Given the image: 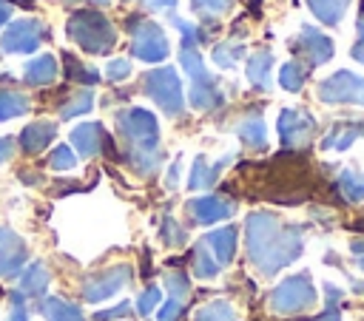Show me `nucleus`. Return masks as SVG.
<instances>
[{"label": "nucleus", "instance_id": "obj_29", "mask_svg": "<svg viewBox=\"0 0 364 321\" xmlns=\"http://www.w3.org/2000/svg\"><path fill=\"white\" fill-rule=\"evenodd\" d=\"M139 3H145L154 11H165V9H173L176 6V0H139Z\"/></svg>", "mask_w": 364, "mask_h": 321}, {"label": "nucleus", "instance_id": "obj_19", "mask_svg": "<svg viewBox=\"0 0 364 321\" xmlns=\"http://www.w3.org/2000/svg\"><path fill=\"white\" fill-rule=\"evenodd\" d=\"M191 210L196 213L199 222H213V219H222V216L230 213V207L225 202H219V199H199V202L191 205Z\"/></svg>", "mask_w": 364, "mask_h": 321}, {"label": "nucleus", "instance_id": "obj_8", "mask_svg": "<svg viewBox=\"0 0 364 321\" xmlns=\"http://www.w3.org/2000/svg\"><path fill=\"white\" fill-rule=\"evenodd\" d=\"M313 116L310 114H304V111H299V108H287V111H282V116H279V134H282V139L287 142V145H301V142H307L310 139V134H313Z\"/></svg>", "mask_w": 364, "mask_h": 321}, {"label": "nucleus", "instance_id": "obj_20", "mask_svg": "<svg viewBox=\"0 0 364 321\" xmlns=\"http://www.w3.org/2000/svg\"><path fill=\"white\" fill-rule=\"evenodd\" d=\"M28 111V99L17 91H0V119H9V116H20Z\"/></svg>", "mask_w": 364, "mask_h": 321}, {"label": "nucleus", "instance_id": "obj_24", "mask_svg": "<svg viewBox=\"0 0 364 321\" xmlns=\"http://www.w3.org/2000/svg\"><path fill=\"white\" fill-rule=\"evenodd\" d=\"M239 136H242L250 148L264 145V122H262V119H245V122L239 125Z\"/></svg>", "mask_w": 364, "mask_h": 321}, {"label": "nucleus", "instance_id": "obj_25", "mask_svg": "<svg viewBox=\"0 0 364 321\" xmlns=\"http://www.w3.org/2000/svg\"><path fill=\"white\" fill-rule=\"evenodd\" d=\"M128 74H131V62H128L125 57L108 60V65H105V80H111V82H119V80H125Z\"/></svg>", "mask_w": 364, "mask_h": 321}, {"label": "nucleus", "instance_id": "obj_10", "mask_svg": "<svg viewBox=\"0 0 364 321\" xmlns=\"http://www.w3.org/2000/svg\"><path fill=\"white\" fill-rule=\"evenodd\" d=\"M23 74H26V82H31V85H46V82H51V80L57 77V60H54V54H40V57H34L31 62H26Z\"/></svg>", "mask_w": 364, "mask_h": 321}, {"label": "nucleus", "instance_id": "obj_13", "mask_svg": "<svg viewBox=\"0 0 364 321\" xmlns=\"http://www.w3.org/2000/svg\"><path fill=\"white\" fill-rule=\"evenodd\" d=\"M270 65H273V54L270 51H259V54H253L247 60V77L262 91L270 88Z\"/></svg>", "mask_w": 364, "mask_h": 321}, {"label": "nucleus", "instance_id": "obj_28", "mask_svg": "<svg viewBox=\"0 0 364 321\" xmlns=\"http://www.w3.org/2000/svg\"><path fill=\"white\" fill-rule=\"evenodd\" d=\"M51 165H54V168H63V170H65V168H71V165H74L71 151H68V148H57V151H54V156H51Z\"/></svg>", "mask_w": 364, "mask_h": 321}, {"label": "nucleus", "instance_id": "obj_12", "mask_svg": "<svg viewBox=\"0 0 364 321\" xmlns=\"http://www.w3.org/2000/svg\"><path fill=\"white\" fill-rule=\"evenodd\" d=\"M71 139H74V145L80 148V153H82V156H88V153H94V151H97V145H102L108 136H105V131H102V125H100V122H85V125L74 128Z\"/></svg>", "mask_w": 364, "mask_h": 321}, {"label": "nucleus", "instance_id": "obj_23", "mask_svg": "<svg viewBox=\"0 0 364 321\" xmlns=\"http://www.w3.org/2000/svg\"><path fill=\"white\" fill-rule=\"evenodd\" d=\"M208 244L213 247V256H219V264H225L230 259V250H233V230L210 233L208 236Z\"/></svg>", "mask_w": 364, "mask_h": 321}, {"label": "nucleus", "instance_id": "obj_31", "mask_svg": "<svg viewBox=\"0 0 364 321\" xmlns=\"http://www.w3.org/2000/svg\"><path fill=\"white\" fill-rule=\"evenodd\" d=\"M11 145H14L11 139H0V162H3V159H9V153H11Z\"/></svg>", "mask_w": 364, "mask_h": 321}, {"label": "nucleus", "instance_id": "obj_21", "mask_svg": "<svg viewBox=\"0 0 364 321\" xmlns=\"http://www.w3.org/2000/svg\"><path fill=\"white\" fill-rule=\"evenodd\" d=\"M63 65H65V74H68L71 80H80V82H97V80H100V74H97L94 68L82 65L74 54H63Z\"/></svg>", "mask_w": 364, "mask_h": 321}, {"label": "nucleus", "instance_id": "obj_4", "mask_svg": "<svg viewBox=\"0 0 364 321\" xmlns=\"http://www.w3.org/2000/svg\"><path fill=\"white\" fill-rule=\"evenodd\" d=\"M145 94L171 116L182 114V85L171 65H162L145 77Z\"/></svg>", "mask_w": 364, "mask_h": 321}, {"label": "nucleus", "instance_id": "obj_27", "mask_svg": "<svg viewBox=\"0 0 364 321\" xmlns=\"http://www.w3.org/2000/svg\"><path fill=\"white\" fill-rule=\"evenodd\" d=\"M355 28H358V40L353 45V57L364 65V3H361V11H358V20H355Z\"/></svg>", "mask_w": 364, "mask_h": 321}, {"label": "nucleus", "instance_id": "obj_30", "mask_svg": "<svg viewBox=\"0 0 364 321\" xmlns=\"http://www.w3.org/2000/svg\"><path fill=\"white\" fill-rule=\"evenodd\" d=\"M9 17H11V6H9V0H0V26H3Z\"/></svg>", "mask_w": 364, "mask_h": 321}, {"label": "nucleus", "instance_id": "obj_15", "mask_svg": "<svg viewBox=\"0 0 364 321\" xmlns=\"http://www.w3.org/2000/svg\"><path fill=\"white\" fill-rule=\"evenodd\" d=\"M54 134H57L54 122H34L23 131V145H26V151H40L43 145H48L54 139Z\"/></svg>", "mask_w": 364, "mask_h": 321}, {"label": "nucleus", "instance_id": "obj_7", "mask_svg": "<svg viewBox=\"0 0 364 321\" xmlns=\"http://www.w3.org/2000/svg\"><path fill=\"white\" fill-rule=\"evenodd\" d=\"M293 51L301 54V57L307 60V65L313 68V65L327 62V60L333 57L336 45H333V40H330L327 34H321V31H316V28H301V31L296 34V40H293Z\"/></svg>", "mask_w": 364, "mask_h": 321}, {"label": "nucleus", "instance_id": "obj_17", "mask_svg": "<svg viewBox=\"0 0 364 321\" xmlns=\"http://www.w3.org/2000/svg\"><path fill=\"white\" fill-rule=\"evenodd\" d=\"M304 80H307V65L299 62V60H287L282 65V71H279V82L287 91H299L304 85Z\"/></svg>", "mask_w": 364, "mask_h": 321}, {"label": "nucleus", "instance_id": "obj_26", "mask_svg": "<svg viewBox=\"0 0 364 321\" xmlns=\"http://www.w3.org/2000/svg\"><path fill=\"white\" fill-rule=\"evenodd\" d=\"M88 108H91V94H88V91H82V94L71 97V105H65V108H63V119H71L74 114H85Z\"/></svg>", "mask_w": 364, "mask_h": 321}, {"label": "nucleus", "instance_id": "obj_1", "mask_svg": "<svg viewBox=\"0 0 364 321\" xmlns=\"http://www.w3.org/2000/svg\"><path fill=\"white\" fill-rule=\"evenodd\" d=\"M173 26L182 31V48H179V60H182V68L188 71L191 77V102L193 108L205 111V108H213L222 102V94H219V85L216 80L205 71L202 65V54H199V40H202V31L193 28L191 23L173 17Z\"/></svg>", "mask_w": 364, "mask_h": 321}, {"label": "nucleus", "instance_id": "obj_6", "mask_svg": "<svg viewBox=\"0 0 364 321\" xmlns=\"http://www.w3.org/2000/svg\"><path fill=\"white\" fill-rule=\"evenodd\" d=\"M318 99L324 102H358L364 105V77L350 71H336L333 77L318 82Z\"/></svg>", "mask_w": 364, "mask_h": 321}, {"label": "nucleus", "instance_id": "obj_9", "mask_svg": "<svg viewBox=\"0 0 364 321\" xmlns=\"http://www.w3.org/2000/svg\"><path fill=\"white\" fill-rule=\"evenodd\" d=\"M273 301H276V307H284V310L304 307V304L313 301V287H310V281H304V278H290V281H284V284L276 290Z\"/></svg>", "mask_w": 364, "mask_h": 321}, {"label": "nucleus", "instance_id": "obj_18", "mask_svg": "<svg viewBox=\"0 0 364 321\" xmlns=\"http://www.w3.org/2000/svg\"><path fill=\"white\" fill-rule=\"evenodd\" d=\"M242 54H245V48L236 43V40H225V43H216L213 45V62L219 65V68H233L239 60H242Z\"/></svg>", "mask_w": 364, "mask_h": 321}, {"label": "nucleus", "instance_id": "obj_2", "mask_svg": "<svg viewBox=\"0 0 364 321\" xmlns=\"http://www.w3.org/2000/svg\"><path fill=\"white\" fill-rule=\"evenodd\" d=\"M68 37L85 51V54H108L117 43V31L111 20L97 9H80L68 17Z\"/></svg>", "mask_w": 364, "mask_h": 321}, {"label": "nucleus", "instance_id": "obj_14", "mask_svg": "<svg viewBox=\"0 0 364 321\" xmlns=\"http://www.w3.org/2000/svg\"><path fill=\"white\" fill-rule=\"evenodd\" d=\"M307 6H310V11H313L321 23L336 26V23H341V17H344L350 0H307Z\"/></svg>", "mask_w": 364, "mask_h": 321}, {"label": "nucleus", "instance_id": "obj_22", "mask_svg": "<svg viewBox=\"0 0 364 321\" xmlns=\"http://www.w3.org/2000/svg\"><path fill=\"white\" fill-rule=\"evenodd\" d=\"M230 3H233V0H191V9H193L196 17L213 20V17L225 14V11L230 9Z\"/></svg>", "mask_w": 364, "mask_h": 321}, {"label": "nucleus", "instance_id": "obj_16", "mask_svg": "<svg viewBox=\"0 0 364 321\" xmlns=\"http://www.w3.org/2000/svg\"><path fill=\"white\" fill-rule=\"evenodd\" d=\"M119 278H128V270H122V267H117V270H108L105 276L94 278V281L85 287V295H88V298H100V295H108V293H114V290L122 284Z\"/></svg>", "mask_w": 364, "mask_h": 321}, {"label": "nucleus", "instance_id": "obj_3", "mask_svg": "<svg viewBox=\"0 0 364 321\" xmlns=\"http://www.w3.org/2000/svg\"><path fill=\"white\" fill-rule=\"evenodd\" d=\"M128 31H131V54L148 62H162L171 51L165 31L156 23H148L145 17H131L128 20Z\"/></svg>", "mask_w": 364, "mask_h": 321}, {"label": "nucleus", "instance_id": "obj_5", "mask_svg": "<svg viewBox=\"0 0 364 321\" xmlns=\"http://www.w3.org/2000/svg\"><path fill=\"white\" fill-rule=\"evenodd\" d=\"M46 37H48L46 26H43L40 20L26 17V20H14L11 26H6L0 45H3V51H9V54H31V51L40 48V43H43Z\"/></svg>", "mask_w": 364, "mask_h": 321}, {"label": "nucleus", "instance_id": "obj_11", "mask_svg": "<svg viewBox=\"0 0 364 321\" xmlns=\"http://www.w3.org/2000/svg\"><path fill=\"white\" fill-rule=\"evenodd\" d=\"M358 136H364V119H344L338 122L327 139H324V148H347L350 142H355Z\"/></svg>", "mask_w": 364, "mask_h": 321}, {"label": "nucleus", "instance_id": "obj_32", "mask_svg": "<svg viewBox=\"0 0 364 321\" xmlns=\"http://www.w3.org/2000/svg\"><path fill=\"white\" fill-rule=\"evenodd\" d=\"M63 3H77V0H63ZM85 3H94V6H102V3H108V0H85Z\"/></svg>", "mask_w": 364, "mask_h": 321}]
</instances>
